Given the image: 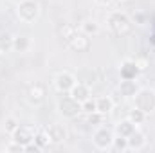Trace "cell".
Instances as JSON below:
<instances>
[{
  "label": "cell",
  "instance_id": "277c9868",
  "mask_svg": "<svg viewBox=\"0 0 155 153\" xmlns=\"http://www.w3.org/2000/svg\"><path fill=\"white\" fill-rule=\"evenodd\" d=\"M58 112L67 117V119H74L81 114V103L76 101L71 94L69 96H63L60 101H58Z\"/></svg>",
  "mask_w": 155,
  "mask_h": 153
},
{
  "label": "cell",
  "instance_id": "7c38bea8",
  "mask_svg": "<svg viewBox=\"0 0 155 153\" xmlns=\"http://www.w3.org/2000/svg\"><path fill=\"white\" fill-rule=\"evenodd\" d=\"M146 146V135L139 130H135L130 137H128V150H134V151H141L143 148Z\"/></svg>",
  "mask_w": 155,
  "mask_h": 153
},
{
  "label": "cell",
  "instance_id": "4316f807",
  "mask_svg": "<svg viewBox=\"0 0 155 153\" xmlns=\"http://www.w3.org/2000/svg\"><path fill=\"white\" fill-rule=\"evenodd\" d=\"M134 22H135L137 25H144V24H146V15H144L143 11L135 13V15H134Z\"/></svg>",
  "mask_w": 155,
  "mask_h": 153
},
{
  "label": "cell",
  "instance_id": "ac0fdd59",
  "mask_svg": "<svg viewBox=\"0 0 155 153\" xmlns=\"http://www.w3.org/2000/svg\"><path fill=\"white\" fill-rule=\"evenodd\" d=\"M81 33H85L87 36H94L99 33V24L96 20H85L81 24Z\"/></svg>",
  "mask_w": 155,
  "mask_h": 153
},
{
  "label": "cell",
  "instance_id": "4dcf8cb0",
  "mask_svg": "<svg viewBox=\"0 0 155 153\" xmlns=\"http://www.w3.org/2000/svg\"><path fill=\"white\" fill-rule=\"evenodd\" d=\"M112 0H96V4H99V5H108Z\"/></svg>",
  "mask_w": 155,
  "mask_h": 153
},
{
  "label": "cell",
  "instance_id": "d4e9b609",
  "mask_svg": "<svg viewBox=\"0 0 155 153\" xmlns=\"http://www.w3.org/2000/svg\"><path fill=\"white\" fill-rule=\"evenodd\" d=\"M18 124H20V122H18V119H16V117H7V119L4 121V130L11 135V133L18 128Z\"/></svg>",
  "mask_w": 155,
  "mask_h": 153
},
{
  "label": "cell",
  "instance_id": "7a4b0ae2",
  "mask_svg": "<svg viewBox=\"0 0 155 153\" xmlns=\"http://www.w3.org/2000/svg\"><path fill=\"white\" fill-rule=\"evenodd\" d=\"M134 106L143 110L144 114H152L155 110V92L152 88H139L134 96Z\"/></svg>",
  "mask_w": 155,
  "mask_h": 153
},
{
  "label": "cell",
  "instance_id": "3957f363",
  "mask_svg": "<svg viewBox=\"0 0 155 153\" xmlns=\"http://www.w3.org/2000/svg\"><path fill=\"white\" fill-rule=\"evenodd\" d=\"M40 15V5L36 0H22L16 5V16L24 24H33Z\"/></svg>",
  "mask_w": 155,
  "mask_h": 153
},
{
  "label": "cell",
  "instance_id": "cb8c5ba5",
  "mask_svg": "<svg viewBox=\"0 0 155 153\" xmlns=\"http://www.w3.org/2000/svg\"><path fill=\"white\" fill-rule=\"evenodd\" d=\"M87 119H88V124H92V126H101L103 124V119H105V114H101V112H92V114H87Z\"/></svg>",
  "mask_w": 155,
  "mask_h": 153
},
{
  "label": "cell",
  "instance_id": "d6a6232c",
  "mask_svg": "<svg viewBox=\"0 0 155 153\" xmlns=\"http://www.w3.org/2000/svg\"><path fill=\"white\" fill-rule=\"evenodd\" d=\"M0 52H2V49H0Z\"/></svg>",
  "mask_w": 155,
  "mask_h": 153
},
{
  "label": "cell",
  "instance_id": "9a60e30c",
  "mask_svg": "<svg viewBox=\"0 0 155 153\" xmlns=\"http://www.w3.org/2000/svg\"><path fill=\"white\" fill-rule=\"evenodd\" d=\"M96 106H97V112L101 114H110L114 110V99L110 96H101V97H96Z\"/></svg>",
  "mask_w": 155,
  "mask_h": 153
},
{
  "label": "cell",
  "instance_id": "52a82bcc",
  "mask_svg": "<svg viewBox=\"0 0 155 153\" xmlns=\"http://www.w3.org/2000/svg\"><path fill=\"white\" fill-rule=\"evenodd\" d=\"M76 83H78L76 76H74L72 72H69V70H61V72H58L56 77H54V86H56V90L61 92V94H69Z\"/></svg>",
  "mask_w": 155,
  "mask_h": 153
},
{
  "label": "cell",
  "instance_id": "7402d4cb",
  "mask_svg": "<svg viewBox=\"0 0 155 153\" xmlns=\"http://www.w3.org/2000/svg\"><path fill=\"white\" fill-rule=\"evenodd\" d=\"M112 150H116V151H126V150H128V139H126V137H121V135L114 137V141H112Z\"/></svg>",
  "mask_w": 155,
  "mask_h": 153
},
{
  "label": "cell",
  "instance_id": "44dd1931",
  "mask_svg": "<svg viewBox=\"0 0 155 153\" xmlns=\"http://www.w3.org/2000/svg\"><path fill=\"white\" fill-rule=\"evenodd\" d=\"M13 41H15V36H11L9 33H2L0 34V49L2 52H7L13 49Z\"/></svg>",
  "mask_w": 155,
  "mask_h": 153
},
{
  "label": "cell",
  "instance_id": "1f68e13d",
  "mask_svg": "<svg viewBox=\"0 0 155 153\" xmlns=\"http://www.w3.org/2000/svg\"><path fill=\"white\" fill-rule=\"evenodd\" d=\"M119 2H124V0H119Z\"/></svg>",
  "mask_w": 155,
  "mask_h": 153
},
{
  "label": "cell",
  "instance_id": "603a6c76",
  "mask_svg": "<svg viewBox=\"0 0 155 153\" xmlns=\"http://www.w3.org/2000/svg\"><path fill=\"white\" fill-rule=\"evenodd\" d=\"M96 110H97V106H96V99H94L92 96L81 103V112H83V114H92V112H96Z\"/></svg>",
  "mask_w": 155,
  "mask_h": 153
},
{
  "label": "cell",
  "instance_id": "4fadbf2b",
  "mask_svg": "<svg viewBox=\"0 0 155 153\" xmlns=\"http://www.w3.org/2000/svg\"><path fill=\"white\" fill-rule=\"evenodd\" d=\"M69 94H71L76 101H79V103H83L85 99H88V97L92 96V94H90V86H88L87 83H76Z\"/></svg>",
  "mask_w": 155,
  "mask_h": 153
},
{
  "label": "cell",
  "instance_id": "6da1fadb",
  "mask_svg": "<svg viewBox=\"0 0 155 153\" xmlns=\"http://www.w3.org/2000/svg\"><path fill=\"white\" fill-rule=\"evenodd\" d=\"M107 25L116 34H126L132 29V20L128 18V15H124L121 11H112L107 16Z\"/></svg>",
  "mask_w": 155,
  "mask_h": 153
},
{
  "label": "cell",
  "instance_id": "5bb4252c",
  "mask_svg": "<svg viewBox=\"0 0 155 153\" xmlns=\"http://www.w3.org/2000/svg\"><path fill=\"white\" fill-rule=\"evenodd\" d=\"M135 130H137V126H135L128 117H126V119H123V121H119V122H117V126H116V133H117V135H121V137H126V139H128Z\"/></svg>",
  "mask_w": 155,
  "mask_h": 153
},
{
  "label": "cell",
  "instance_id": "30bf717a",
  "mask_svg": "<svg viewBox=\"0 0 155 153\" xmlns=\"http://www.w3.org/2000/svg\"><path fill=\"white\" fill-rule=\"evenodd\" d=\"M45 130H47V133H49V137H51V142H54V144H60V142H63V141L67 139V130H65V126L60 124V122H52V124H49V128H45Z\"/></svg>",
  "mask_w": 155,
  "mask_h": 153
},
{
  "label": "cell",
  "instance_id": "f1b7e54d",
  "mask_svg": "<svg viewBox=\"0 0 155 153\" xmlns=\"http://www.w3.org/2000/svg\"><path fill=\"white\" fill-rule=\"evenodd\" d=\"M135 63H137V67L141 69V72L148 67V60H144V58H135Z\"/></svg>",
  "mask_w": 155,
  "mask_h": 153
},
{
  "label": "cell",
  "instance_id": "ba28073f",
  "mask_svg": "<svg viewBox=\"0 0 155 153\" xmlns=\"http://www.w3.org/2000/svg\"><path fill=\"white\" fill-rule=\"evenodd\" d=\"M119 74H121V79H137L141 74V69L137 67L135 60L126 58L119 67Z\"/></svg>",
  "mask_w": 155,
  "mask_h": 153
},
{
  "label": "cell",
  "instance_id": "484cf974",
  "mask_svg": "<svg viewBox=\"0 0 155 153\" xmlns=\"http://www.w3.org/2000/svg\"><path fill=\"white\" fill-rule=\"evenodd\" d=\"M60 33H61V36H63V38L69 41V40H71V38H72V36L78 33V29L74 27V25H69V24H65V25L60 29Z\"/></svg>",
  "mask_w": 155,
  "mask_h": 153
},
{
  "label": "cell",
  "instance_id": "8992f818",
  "mask_svg": "<svg viewBox=\"0 0 155 153\" xmlns=\"http://www.w3.org/2000/svg\"><path fill=\"white\" fill-rule=\"evenodd\" d=\"M35 135H36V130L33 126H27V124H18V128L11 133V141L22 144V146H27L31 142H35Z\"/></svg>",
  "mask_w": 155,
  "mask_h": 153
},
{
  "label": "cell",
  "instance_id": "5b68a950",
  "mask_svg": "<svg viewBox=\"0 0 155 153\" xmlns=\"http://www.w3.org/2000/svg\"><path fill=\"white\" fill-rule=\"evenodd\" d=\"M114 141V133L107 126H97V130L92 133V142L97 150H110Z\"/></svg>",
  "mask_w": 155,
  "mask_h": 153
},
{
  "label": "cell",
  "instance_id": "9c48e42d",
  "mask_svg": "<svg viewBox=\"0 0 155 153\" xmlns=\"http://www.w3.org/2000/svg\"><path fill=\"white\" fill-rule=\"evenodd\" d=\"M67 43H69V45H71V49H72V50H76V52H85V50H88V49H90V38H88L85 33H79V31H78L76 34L69 40Z\"/></svg>",
  "mask_w": 155,
  "mask_h": 153
},
{
  "label": "cell",
  "instance_id": "8fae6325",
  "mask_svg": "<svg viewBox=\"0 0 155 153\" xmlns=\"http://www.w3.org/2000/svg\"><path fill=\"white\" fill-rule=\"evenodd\" d=\"M119 94L123 97H134L139 90V85H137V79H121L119 86H117Z\"/></svg>",
  "mask_w": 155,
  "mask_h": 153
},
{
  "label": "cell",
  "instance_id": "2e32d148",
  "mask_svg": "<svg viewBox=\"0 0 155 153\" xmlns=\"http://www.w3.org/2000/svg\"><path fill=\"white\" fill-rule=\"evenodd\" d=\"M43 97H45V88L40 83H35L29 88V99H31V103H41Z\"/></svg>",
  "mask_w": 155,
  "mask_h": 153
},
{
  "label": "cell",
  "instance_id": "f546056e",
  "mask_svg": "<svg viewBox=\"0 0 155 153\" xmlns=\"http://www.w3.org/2000/svg\"><path fill=\"white\" fill-rule=\"evenodd\" d=\"M24 151H35V153H38L40 151V148L35 144V142H31V144H27V146H24Z\"/></svg>",
  "mask_w": 155,
  "mask_h": 153
},
{
  "label": "cell",
  "instance_id": "e0dca14e",
  "mask_svg": "<svg viewBox=\"0 0 155 153\" xmlns=\"http://www.w3.org/2000/svg\"><path fill=\"white\" fill-rule=\"evenodd\" d=\"M35 144L38 146L40 150L49 148V144H51V137H49L47 130H36V135H35Z\"/></svg>",
  "mask_w": 155,
  "mask_h": 153
},
{
  "label": "cell",
  "instance_id": "d6986e66",
  "mask_svg": "<svg viewBox=\"0 0 155 153\" xmlns=\"http://www.w3.org/2000/svg\"><path fill=\"white\" fill-rule=\"evenodd\" d=\"M29 47H31L29 36H16L13 41V50H16V52H25Z\"/></svg>",
  "mask_w": 155,
  "mask_h": 153
},
{
  "label": "cell",
  "instance_id": "83f0119b",
  "mask_svg": "<svg viewBox=\"0 0 155 153\" xmlns=\"http://www.w3.org/2000/svg\"><path fill=\"white\" fill-rule=\"evenodd\" d=\"M5 151H24V146H22V144H18V142H15V141H13V142H11V144H9V146H7V148H5Z\"/></svg>",
  "mask_w": 155,
  "mask_h": 153
},
{
  "label": "cell",
  "instance_id": "ffe728a7",
  "mask_svg": "<svg viewBox=\"0 0 155 153\" xmlns=\"http://www.w3.org/2000/svg\"><path fill=\"white\" fill-rule=\"evenodd\" d=\"M128 119H130L135 126H141V124L146 121V114H144L143 110H139V108H135V106H134V110H130V112H128Z\"/></svg>",
  "mask_w": 155,
  "mask_h": 153
}]
</instances>
